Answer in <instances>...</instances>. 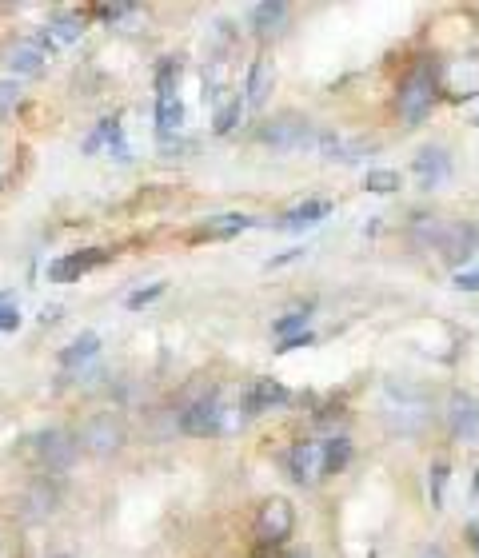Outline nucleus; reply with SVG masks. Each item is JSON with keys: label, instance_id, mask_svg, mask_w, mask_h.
Returning <instances> with one entry per match:
<instances>
[{"label": "nucleus", "instance_id": "obj_31", "mask_svg": "<svg viewBox=\"0 0 479 558\" xmlns=\"http://www.w3.org/2000/svg\"><path fill=\"white\" fill-rule=\"evenodd\" d=\"M456 287H460V291H479V264L476 268H468V272H460V276H456Z\"/></svg>", "mask_w": 479, "mask_h": 558}, {"label": "nucleus", "instance_id": "obj_29", "mask_svg": "<svg viewBox=\"0 0 479 558\" xmlns=\"http://www.w3.org/2000/svg\"><path fill=\"white\" fill-rule=\"evenodd\" d=\"M160 291H164V283H152V287H144V291H132V295H128V307L136 311V307H144V303H152V299H156Z\"/></svg>", "mask_w": 479, "mask_h": 558}, {"label": "nucleus", "instance_id": "obj_13", "mask_svg": "<svg viewBox=\"0 0 479 558\" xmlns=\"http://www.w3.org/2000/svg\"><path fill=\"white\" fill-rule=\"evenodd\" d=\"M100 148H108V156H112V160H120V164H128V160H132L128 140H124V128H120L116 120H100V124H96V132L84 140V152H100Z\"/></svg>", "mask_w": 479, "mask_h": 558}, {"label": "nucleus", "instance_id": "obj_33", "mask_svg": "<svg viewBox=\"0 0 479 558\" xmlns=\"http://www.w3.org/2000/svg\"><path fill=\"white\" fill-rule=\"evenodd\" d=\"M312 343V331H304V335H292V339H284L276 351H296V347H308Z\"/></svg>", "mask_w": 479, "mask_h": 558}, {"label": "nucleus", "instance_id": "obj_20", "mask_svg": "<svg viewBox=\"0 0 479 558\" xmlns=\"http://www.w3.org/2000/svg\"><path fill=\"white\" fill-rule=\"evenodd\" d=\"M272 64L268 60H252V68H248V84H244V104L248 108H264L268 104V96H272Z\"/></svg>", "mask_w": 479, "mask_h": 558}, {"label": "nucleus", "instance_id": "obj_5", "mask_svg": "<svg viewBox=\"0 0 479 558\" xmlns=\"http://www.w3.org/2000/svg\"><path fill=\"white\" fill-rule=\"evenodd\" d=\"M28 447H32V455L40 459V467H48V471H68V467L76 463V451H80L76 435L60 431V427L36 431V435L28 439Z\"/></svg>", "mask_w": 479, "mask_h": 558}, {"label": "nucleus", "instance_id": "obj_19", "mask_svg": "<svg viewBox=\"0 0 479 558\" xmlns=\"http://www.w3.org/2000/svg\"><path fill=\"white\" fill-rule=\"evenodd\" d=\"M284 24H288V4L284 0H264V4H256L252 8V28H256V36H280L284 32Z\"/></svg>", "mask_w": 479, "mask_h": 558}, {"label": "nucleus", "instance_id": "obj_17", "mask_svg": "<svg viewBox=\"0 0 479 558\" xmlns=\"http://www.w3.org/2000/svg\"><path fill=\"white\" fill-rule=\"evenodd\" d=\"M44 60H48V48H44L40 40H20V44L8 52V72H16V76H36V72L44 68Z\"/></svg>", "mask_w": 479, "mask_h": 558}, {"label": "nucleus", "instance_id": "obj_12", "mask_svg": "<svg viewBox=\"0 0 479 558\" xmlns=\"http://www.w3.org/2000/svg\"><path fill=\"white\" fill-rule=\"evenodd\" d=\"M80 32H84V16H80V12H60V16H52V20L44 24V32H40L36 40L52 52V48L76 44V40H80Z\"/></svg>", "mask_w": 479, "mask_h": 558}, {"label": "nucleus", "instance_id": "obj_16", "mask_svg": "<svg viewBox=\"0 0 479 558\" xmlns=\"http://www.w3.org/2000/svg\"><path fill=\"white\" fill-rule=\"evenodd\" d=\"M328 212H332V204H328V200H308V204H300V208L284 212L272 228H280V232H304V228H316Z\"/></svg>", "mask_w": 479, "mask_h": 558}, {"label": "nucleus", "instance_id": "obj_27", "mask_svg": "<svg viewBox=\"0 0 479 558\" xmlns=\"http://www.w3.org/2000/svg\"><path fill=\"white\" fill-rule=\"evenodd\" d=\"M272 331H276V339L284 343V339H292V335H304L308 331V311H288L284 319H276L272 323Z\"/></svg>", "mask_w": 479, "mask_h": 558}, {"label": "nucleus", "instance_id": "obj_3", "mask_svg": "<svg viewBox=\"0 0 479 558\" xmlns=\"http://www.w3.org/2000/svg\"><path fill=\"white\" fill-rule=\"evenodd\" d=\"M256 136H260V144H268V148H276V152H304V148L316 152L320 128L308 124V120H300V116H276V120L260 124Z\"/></svg>", "mask_w": 479, "mask_h": 558}, {"label": "nucleus", "instance_id": "obj_28", "mask_svg": "<svg viewBox=\"0 0 479 558\" xmlns=\"http://www.w3.org/2000/svg\"><path fill=\"white\" fill-rule=\"evenodd\" d=\"M444 487H448V463H436L428 471V491H432V507H444Z\"/></svg>", "mask_w": 479, "mask_h": 558}, {"label": "nucleus", "instance_id": "obj_25", "mask_svg": "<svg viewBox=\"0 0 479 558\" xmlns=\"http://www.w3.org/2000/svg\"><path fill=\"white\" fill-rule=\"evenodd\" d=\"M364 188L376 192V196H392V192H400V172H392V168H376V172L364 176Z\"/></svg>", "mask_w": 479, "mask_h": 558}, {"label": "nucleus", "instance_id": "obj_39", "mask_svg": "<svg viewBox=\"0 0 479 558\" xmlns=\"http://www.w3.org/2000/svg\"><path fill=\"white\" fill-rule=\"evenodd\" d=\"M52 558H68V555H52Z\"/></svg>", "mask_w": 479, "mask_h": 558}, {"label": "nucleus", "instance_id": "obj_32", "mask_svg": "<svg viewBox=\"0 0 479 558\" xmlns=\"http://www.w3.org/2000/svg\"><path fill=\"white\" fill-rule=\"evenodd\" d=\"M16 323H20V307H16V303H8V307H4V319H0V331H12Z\"/></svg>", "mask_w": 479, "mask_h": 558}, {"label": "nucleus", "instance_id": "obj_35", "mask_svg": "<svg viewBox=\"0 0 479 558\" xmlns=\"http://www.w3.org/2000/svg\"><path fill=\"white\" fill-rule=\"evenodd\" d=\"M420 558H448V555H444V547H428V551H420Z\"/></svg>", "mask_w": 479, "mask_h": 558}, {"label": "nucleus", "instance_id": "obj_26", "mask_svg": "<svg viewBox=\"0 0 479 558\" xmlns=\"http://www.w3.org/2000/svg\"><path fill=\"white\" fill-rule=\"evenodd\" d=\"M244 108H248V104H244V96H232L228 104H220V108H216V124H212V128H216L220 136H224V132H232V128H236V120L244 116Z\"/></svg>", "mask_w": 479, "mask_h": 558}, {"label": "nucleus", "instance_id": "obj_37", "mask_svg": "<svg viewBox=\"0 0 479 558\" xmlns=\"http://www.w3.org/2000/svg\"><path fill=\"white\" fill-rule=\"evenodd\" d=\"M284 558H308V551H292V555H284Z\"/></svg>", "mask_w": 479, "mask_h": 558}, {"label": "nucleus", "instance_id": "obj_10", "mask_svg": "<svg viewBox=\"0 0 479 558\" xmlns=\"http://www.w3.org/2000/svg\"><path fill=\"white\" fill-rule=\"evenodd\" d=\"M56 507H60V487H56V483H48V479H36V483L24 491V499H20V515H24L28 523L48 519Z\"/></svg>", "mask_w": 479, "mask_h": 558}, {"label": "nucleus", "instance_id": "obj_23", "mask_svg": "<svg viewBox=\"0 0 479 558\" xmlns=\"http://www.w3.org/2000/svg\"><path fill=\"white\" fill-rule=\"evenodd\" d=\"M180 60L176 56H164L160 68H156V96H176V84H180Z\"/></svg>", "mask_w": 479, "mask_h": 558}, {"label": "nucleus", "instance_id": "obj_6", "mask_svg": "<svg viewBox=\"0 0 479 558\" xmlns=\"http://www.w3.org/2000/svg\"><path fill=\"white\" fill-rule=\"evenodd\" d=\"M224 415H228V407L220 403L216 391H208V395H200L196 403H188L180 411V431H188V435H220L224 431Z\"/></svg>", "mask_w": 479, "mask_h": 558}, {"label": "nucleus", "instance_id": "obj_4", "mask_svg": "<svg viewBox=\"0 0 479 558\" xmlns=\"http://www.w3.org/2000/svg\"><path fill=\"white\" fill-rule=\"evenodd\" d=\"M76 443H80L88 455H116V451L128 443V427H124V419H120L116 411H100V415H92V419L80 427Z\"/></svg>", "mask_w": 479, "mask_h": 558}, {"label": "nucleus", "instance_id": "obj_14", "mask_svg": "<svg viewBox=\"0 0 479 558\" xmlns=\"http://www.w3.org/2000/svg\"><path fill=\"white\" fill-rule=\"evenodd\" d=\"M416 176H420V188H440L448 176H452V156L444 152V148H424L420 156H416Z\"/></svg>", "mask_w": 479, "mask_h": 558}, {"label": "nucleus", "instance_id": "obj_9", "mask_svg": "<svg viewBox=\"0 0 479 558\" xmlns=\"http://www.w3.org/2000/svg\"><path fill=\"white\" fill-rule=\"evenodd\" d=\"M448 427H452V435H456V439L476 443L479 439V399L476 395L456 391V395L448 399Z\"/></svg>", "mask_w": 479, "mask_h": 558}, {"label": "nucleus", "instance_id": "obj_21", "mask_svg": "<svg viewBox=\"0 0 479 558\" xmlns=\"http://www.w3.org/2000/svg\"><path fill=\"white\" fill-rule=\"evenodd\" d=\"M180 128H184V104H180V96H156V132H160V140H168Z\"/></svg>", "mask_w": 479, "mask_h": 558}, {"label": "nucleus", "instance_id": "obj_8", "mask_svg": "<svg viewBox=\"0 0 479 558\" xmlns=\"http://www.w3.org/2000/svg\"><path fill=\"white\" fill-rule=\"evenodd\" d=\"M112 260V252L108 248H84V252H68V256H60V260H52L48 264V279L52 283H72V279L88 276V272H96V268H104Z\"/></svg>", "mask_w": 479, "mask_h": 558}, {"label": "nucleus", "instance_id": "obj_15", "mask_svg": "<svg viewBox=\"0 0 479 558\" xmlns=\"http://www.w3.org/2000/svg\"><path fill=\"white\" fill-rule=\"evenodd\" d=\"M248 228H256L252 216L228 212V216H212V220H204V224L192 232V240H196V244H200V240H232V236H240V232H248Z\"/></svg>", "mask_w": 479, "mask_h": 558}, {"label": "nucleus", "instance_id": "obj_38", "mask_svg": "<svg viewBox=\"0 0 479 558\" xmlns=\"http://www.w3.org/2000/svg\"><path fill=\"white\" fill-rule=\"evenodd\" d=\"M476 495H479V471H476Z\"/></svg>", "mask_w": 479, "mask_h": 558}, {"label": "nucleus", "instance_id": "obj_22", "mask_svg": "<svg viewBox=\"0 0 479 558\" xmlns=\"http://www.w3.org/2000/svg\"><path fill=\"white\" fill-rule=\"evenodd\" d=\"M96 351H100V335H96V331H84V335H76V339L60 351V363H64V367H76V363H88Z\"/></svg>", "mask_w": 479, "mask_h": 558}, {"label": "nucleus", "instance_id": "obj_18", "mask_svg": "<svg viewBox=\"0 0 479 558\" xmlns=\"http://www.w3.org/2000/svg\"><path fill=\"white\" fill-rule=\"evenodd\" d=\"M292 395H288V387L284 383H276V379H256L252 383V391L244 395V407L256 415V411H272V407H284Z\"/></svg>", "mask_w": 479, "mask_h": 558}, {"label": "nucleus", "instance_id": "obj_7", "mask_svg": "<svg viewBox=\"0 0 479 558\" xmlns=\"http://www.w3.org/2000/svg\"><path fill=\"white\" fill-rule=\"evenodd\" d=\"M296 527V511L288 499H268L256 515V535H260V547H280Z\"/></svg>", "mask_w": 479, "mask_h": 558}, {"label": "nucleus", "instance_id": "obj_40", "mask_svg": "<svg viewBox=\"0 0 479 558\" xmlns=\"http://www.w3.org/2000/svg\"><path fill=\"white\" fill-rule=\"evenodd\" d=\"M476 124H479V116H476Z\"/></svg>", "mask_w": 479, "mask_h": 558}, {"label": "nucleus", "instance_id": "obj_36", "mask_svg": "<svg viewBox=\"0 0 479 558\" xmlns=\"http://www.w3.org/2000/svg\"><path fill=\"white\" fill-rule=\"evenodd\" d=\"M8 303H12V299H8V295H0V319H4V307H8Z\"/></svg>", "mask_w": 479, "mask_h": 558}, {"label": "nucleus", "instance_id": "obj_24", "mask_svg": "<svg viewBox=\"0 0 479 558\" xmlns=\"http://www.w3.org/2000/svg\"><path fill=\"white\" fill-rule=\"evenodd\" d=\"M348 459H352V443H348V439H328V443H324V475L344 471Z\"/></svg>", "mask_w": 479, "mask_h": 558}, {"label": "nucleus", "instance_id": "obj_30", "mask_svg": "<svg viewBox=\"0 0 479 558\" xmlns=\"http://www.w3.org/2000/svg\"><path fill=\"white\" fill-rule=\"evenodd\" d=\"M104 20H120V16H132V4H100L96 8Z\"/></svg>", "mask_w": 479, "mask_h": 558}, {"label": "nucleus", "instance_id": "obj_1", "mask_svg": "<svg viewBox=\"0 0 479 558\" xmlns=\"http://www.w3.org/2000/svg\"><path fill=\"white\" fill-rule=\"evenodd\" d=\"M380 411H384V423H388V431H396V435H416V431L428 423V415H432V403H428L424 387L388 379V383H384Z\"/></svg>", "mask_w": 479, "mask_h": 558}, {"label": "nucleus", "instance_id": "obj_11", "mask_svg": "<svg viewBox=\"0 0 479 558\" xmlns=\"http://www.w3.org/2000/svg\"><path fill=\"white\" fill-rule=\"evenodd\" d=\"M288 471L296 483H316L324 475V443H296L288 451Z\"/></svg>", "mask_w": 479, "mask_h": 558}, {"label": "nucleus", "instance_id": "obj_2", "mask_svg": "<svg viewBox=\"0 0 479 558\" xmlns=\"http://www.w3.org/2000/svg\"><path fill=\"white\" fill-rule=\"evenodd\" d=\"M436 72H432V64H416L408 76H404V84H400V116H404V124L408 128H416V124H424V116L432 112V104H436Z\"/></svg>", "mask_w": 479, "mask_h": 558}, {"label": "nucleus", "instance_id": "obj_34", "mask_svg": "<svg viewBox=\"0 0 479 558\" xmlns=\"http://www.w3.org/2000/svg\"><path fill=\"white\" fill-rule=\"evenodd\" d=\"M468 543H472V551L479 555V519L472 523V527H468Z\"/></svg>", "mask_w": 479, "mask_h": 558}]
</instances>
